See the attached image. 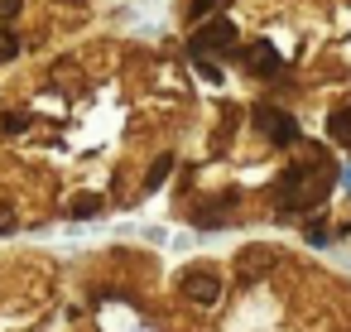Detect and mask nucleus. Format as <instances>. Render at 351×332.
Instances as JSON below:
<instances>
[{
  "instance_id": "1",
  "label": "nucleus",
  "mask_w": 351,
  "mask_h": 332,
  "mask_svg": "<svg viewBox=\"0 0 351 332\" xmlns=\"http://www.w3.org/2000/svg\"><path fill=\"white\" fill-rule=\"evenodd\" d=\"M231 44H236V25H231V20H221V15H212V20H202V25L193 29L188 54H193V58H202V54H221V49H231Z\"/></svg>"
},
{
  "instance_id": "2",
  "label": "nucleus",
  "mask_w": 351,
  "mask_h": 332,
  "mask_svg": "<svg viewBox=\"0 0 351 332\" xmlns=\"http://www.w3.org/2000/svg\"><path fill=\"white\" fill-rule=\"evenodd\" d=\"M183 294L197 303V308H212L217 298H221V274L212 270V265H193V270H183Z\"/></svg>"
},
{
  "instance_id": "3",
  "label": "nucleus",
  "mask_w": 351,
  "mask_h": 332,
  "mask_svg": "<svg viewBox=\"0 0 351 332\" xmlns=\"http://www.w3.org/2000/svg\"><path fill=\"white\" fill-rule=\"evenodd\" d=\"M274 265H279V250L274 246H245L236 255V279L241 284H260L265 274H274Z\"/></svg>"
},
{
  "instance_id": "4",
  "label": "nucleus",
  "mask_w": 351,
  "mask_h": 332,
  "mask_svg": "<svg viewBox=\"0 0 351 332\" xmlns=\"http://www.w3.org/2000/svg\"><path fill=\"white\" fill-rule=\"evenodd\" d=\"M250 121H255L274 145H298V121H293V116H284V111H274L269 102H260V106L250 111Z\"/></svg>"
},
{
  "instance_id": "5",
  "label": "nucleus",
  "mask_w": 351,
  "mask_h": 332,
  "mask_svg": "<svg viewBox=\"0 0 351 332\" xmlns=\"http://www.w3.org/2000/svg\"><path fill=\"white\" fill-rule=\"evenodd\" d=\"M236 63L250 73V78H274L284 68V58L269 49V44H245V54H236Z\"/></svg>"
},
{
  "instance_id": "6",
  "label": "nucleus",
  "mask_w": 351,
  "mask_h": 332,
  "mask_svg": "<svg viewBox=\"0 0 351 332\" xmlns=\"http://www.w3.org/2000/svg\"><path fill=\"white\" fill-rule=\"evenodd\" d=\"M68 217H73V222H92V217H101V198H97V193H77L73 207H68Z\"/></svg>"
},
{
  "instance_id": "7",
  "label": "nucleus",
  "mask_w": 351,
  "mask_h": 332,
  "mask_svg": "<svg viewBox=\"0 0 351 332\" xmlns=\"http://www.w3.org/2000/svg\"><path fill=\"white\" fill-rule=\"evenodd\" d=\"M327 130H332V140H341V145H351V102L332 111V121H327Z\"/></svg>"
},
{
  "instance_id": "8",
  "label": "nucleus",
  "mask_w": 351,
  "mask_h": 332,
  "mask_svg": "<svg viewBox=\"0 0 351 332\" xmlns=\"http://www.w3.org/2000/svg\"><path fill=\"white\" fill-rule=\"evenodd\" d=\"M169 174H173V154H159V159H154V169L145 174V193H154V188H159Z\"/></svg>"
},
{
  "instance_id": "9",
  "label": "nucleus",
  "mask_w": 351,
  "mask_h": 332,
  "mask_svg": "<svg viewBox=\"0 0 351 332\" xmlns=\"http://www.w3.org/2000/svg\"><path fill=\"white\" fill-rule=\"evenodd\" d=\"M217 10H221V0H188V15H193L197 25H202V20H212Z\"/></svg>"
},
{
  "instance_id": "10",
  "label": "nucleus",
  "mask_w": 351,
  "mask_h": 332,
  "mask_svg": "<svg viewBox=\"0 0 351 332\" xmlns=\"http://www.w3.org/2000/svg\"><path fill=\"white\" fill-rule=\"evenodd\" d=\"M303 236H308V246H327V241H332L327 222H308V226H303Z\"/></svg>"
},
{
  "instance_id": "11",
  "label": "nucleus",
  "mask_w": 351,
  "mask_h": 332,
  "mask_svg": "<svg viewBox=\"0 0 351 332\" xmlns=\"http://www.w3.org/2000/svg\"><path fill=\"white\" fill-rule=\"evenodd\" d=\"M20 5H25V0H0V29H10L20 20Z\"/></svg>"
},
{
  "instance_id": "12",
  "label": "nucleus",
  "mask_w": 351,
  "mask_h": 332,
  "mask_svg": "<svg viewBox=\"0 0 351 332\" xmlns=\"http://www.w3.org/2000/svg\"><path fill=\"white\" fill-rule=\"evenodd\" d=\"M15 54H20V39H15L10 29H0V63H10Z\"/></svg>"
},
{
  "instance_id": "13",
  "label": "nucleus",
  "mask_w": 351,
  "mask_h": 332,
  "mask_svg": "<svg viewBox=\"0 0 351 332\" xmlns=\"http://www.w3.org/2000/svg\"><path fill=\"white\" fill-rule=\"evenodd\" d=\"M25 126H29V121H25L20 111H10L5 121H0V130H5V135H25Z\"/></svg>"
},
{
  "instance_id": "14",
  "label": "nucleus",
  "mask_w": 351,
  "mask_h": 332,
  "mask_svg": "<svg viewBox=\"0 0 351 332\" xmlns=\"http://www.w3.org/2000/svg\"><path fill=\"white\" fill-rule=\"evenodd\" d=\"M193 63H197V73H202V78H207V82H221V73H217V68H212V63H207V58H193Z\"/></svg>"
},
{
  "instance_id": "15",
  "label": "nucleus",
  "mask_w": 351,
  "mask_h": 332,
  "mask_svg": "<svg viewBox=\"0 0 351 332\" xmlns=\"http://www.w3.org/2000/svg\"><path fill=\"white\" fill-rule=\"evenodd\" d=\"M5 231H15V212H10V207H0V236H5Z\"/></svg>"
}]
</instances>
